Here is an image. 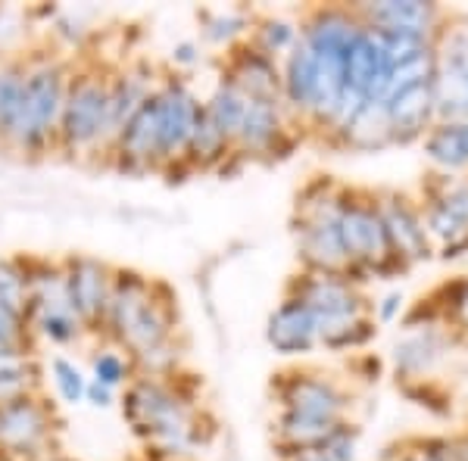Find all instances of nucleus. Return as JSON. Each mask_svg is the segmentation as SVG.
<instances>
[{
    "mask_svg": "<svg viewBox=\"0 0 468 461\" xmlns=\"http://www.w3.org/2000/svg\"><path fill=\"white\" fill-rule=\"evenodd\" d=\"M119 412L132 436L144 445L147 461H197L216 434L213 418L200 405L197 381L176 377H134L119 393Z\"/></svg>",
    "mask_w": 468,
    "mask_h": 461,
    "instance_id": "obj_1",
    "label": "nucleus"
},
{
    "mask_svg": "<svg viewBox=\"0 0 468 461\" xmlns=\"http://www.w3.org/2000/svg\"><path fill=\"white\" fill-rule=\"evenodd\" d=\"M284 297L300 299L313 312L319 324V350L337 355L362 352L378 337L366 287L350 281L346 275L297 271L284 287Z\"/></svg>",
    "mask_w": 468,
    "mask_h": 461,
    "instance_id": "obj_2",
    "label": "nucleus"
},
{
    "mask_svg": "<svg viewBox=\"0 0 468 461\" xmlns=\"http://www.w3.org/2000/svg\"><path fill=\"white\" fill-rule=\"evenodd\" d=\"M72 69L75 59L63 54H50V50L26 54V100H22V116L10 153H19L26 160L57 153L59 119H63Z\"/></svg>",
    "mask_w": 468,
    "mask_h": 461,
    "instance_id": "obj_3",
    "label": "nucleus"
},
{
    "mask_svg": "<svg viewBox=\"0 0 468 461\" xmlns=\"http://www.w3.org/2000/svg\"><path fill=\"white\" fill-rule=\"evenodd\" d=\"M344 184L331 175H315L306 181L293 203V244H297L300 271L322 275H346V253L341 240V206Z\"/></svg>",
    "mask_w": 468,
    "mask_h": 461,
    "instance_id": "obj_4",
    "label": "nucleus"
},
{
    "mask_svg": "<svg viewBox=\"0 0 468 461\" xmlns=\"http://www.w3.org/2000/svg\"><path fill=\"white\" fill-rule=\"evenodd\" d=\"M110 75L112 69L103 63H75L57 134V153L66 160L103 162L107 156Z\"/></svg>",
    "mask_w": 468,
    "mask_h": 461,
    "instance_id": "obj_5",
    "label": "nucleus"
},
{
    "mask_svg": "<svg viewBox=\"0 0 468 461\" xmlns=\"http://www.w3.org/2000/svg\"><path fill=\"white\" fill-rule=\"evenodd\" d=\"M341 240L346 253V278L366 287L368 281H384V278L403 275V266L397 262L390 249L388 231H384L378 203L372 191L346 187L341 206Z\"/></svg>",
    "mask_w": 468,
    "mask_h": 461,
    "instance_id": "obj_6",
    "label": "nucleus"
},
{
    "mask_svg": "<svg viewBox=\"0 0 468 461\" xmlns=\"http://www.w3.org/2000/svg\"><path fill=\"white\" fill-rule=\"evenodd\" d=\"M59 412L44 393L0 408V461H44L57 452Z\"/></svg>",
    "mask_w": 468,
    "mask_h": 461,
    "instance_id": "obj_7",
    "label": "nucleus"
},
{
    "mask_svg": "<svg viewBox=\"0 0 468 461\" xmlns=\"http://www.w3.org/2000/svg\"><path fill=\"white\" fill-rule=\"evenodd\" d=\"M271 393H275L278 412H293L303 418L331 421V424L350 421V390L331 374L315 372V368H291V372L278 374Z\"/></svg>",
    "mask_w": 468,
    "mask_h": 461,
    "instance_id": "obj_8",
    "label": "nucleus"
},
{
    "mask_svg": "<svg viewBox=\"0 0 468 461\" xmlns=\"http://www.w3.org/2000/svg\"><path fill=\"white\" fill-rule=\"evenodd\" d=\"M303 138L300 128L278 100H247L244 119L234 134V160L238 162H275L291 156Z\"/></svg>",
    "mask_w": 468,
    "mask_h": 461,
    "instance_id": "obj_9",
    "label": "nucleus"
},
{
    "mask_svg": "<svg viewBox=\"0 0 468 461\" xmlns=\"http://www.w3.org/2000/svg\"><path fill=\"white\" fill-rule=\"evenodd\" d=\"M154 97L160 112V172H185V150L203 110V97L176 72H163Z\"/></svg>",
    "mask_w": 468,
    "mask_h": 461,
    "instance_id": "obj_10",
    "label": "nucleus"
},
{
    "mask_svg": "<svg viewBox=\"0 0 468 461\" xmlns=\"http://www.w3.org/2000/svg\"><path fill=\"white\" fill-rule=\"evenodd\" d=\"M452 346H463L443 319L403 324V334L390 346V368L403 387L428 383L437 368L447 361Z\"/></svg>",
    "mask_w": 468,
    "mask_h": 461,
    "instance_id": "obj_11",
    "label": "nucleus"
},
{
    "mask_svg": "<svg viewBox=\"0 0 468 461\" xmlns=\"http://www.w3.org/2000/svg\"><path fill=\"white\" fill-rule=\"evenodd\" d=\"M437 122H468V19L452 16L434 41Z\"/></svg>",
    "mask_w": 468,
    "mask_h": 461,
    "instance_id": "obj_12",
    "label": "nucleus"
},
{
    "mask_svg": "<svg viewBox=\"0 0 468 461\" xmlns=\"http://www.w3.org/2000/svg\"><path fill=\"white\" fill-rule=\"evenodd\" d=\"M359 22L372 32L384 35H412L437 41L447 28L452 13L443 10L431 0H366V4H350Z\"/></svg>",
    "mask_w": 468,
    "mask_h": 461,
    "instance_id": "obj_13",
    "label": "nucleus"
},
{
    "mask_svg": "<svg viewBox=\"0 0 468 461\" xmlns=\"http://www.w3.org/2000/svg\"><path fill=\"white\" fill-rule=\"evenodd\" d=\"M375 203H378L384 231H388L390 249H394L399 266L410 271L412 266L431 262L434 249H431V240H428L419 200H412V196H406L399 191H378L375 194Z\"/></svg>",
    "mask_w": 468,
    "mask_h": 461,
    "instance_id": "obj_14",
    "label": "nucleus"
},
{
    "mask_svg": "<svg viewBox=\"0 0 468 461\" xmlns=\"http://www.w3.org/2000/svg\"><path fill=\"white\" fill-rule=\"evenodd\" d=\"M59 262H63L66 290H69V302H72L75 315L81 319L90 337H101L116 268H112L110 262L97 259V256H81V253H72Z\"/></svg>",
    "mask_w": 468,
    "mask_h": 461,
    "instance_id": "obj_15",
    "label": "nucleus"
},
{
    "mask_svg": "<svg viewBox=\"0 0 468 461\" xmlns=\"http://www.w3.org/2000/svg\"><path fill=\"white\" fill-rule=\"evenodd\" d=\"M107 165L125 175H144V172H160V112H156V97L150 94L141 110L125 122L116 134Z\"/></svg>",
    "mask_w": 468,
    "mask_h": 461,
    "instance_id": "obj_16",
    "label": "nucleus"
},
{
    "mask_svg": "<svg viewBox=\"0 0 468 461\" xmlns=\"http://www.w3.org/2000/svg\"><path fill=\"white\" fill-rule=\"evenodd\" d=\"M362 22L350 4H319L300 16V41L315 57H346L350 44L362 32Z\"/></svg>",
    "mask_w": 468,
    "mask_h": 461,
    "instance_id": "obj_17",
    "label": "nucleus"
},
{
    "mask_svg": "<svg viewBox=\"0 0 468 461\" xmlns=\"http://www.w3.org/2000/svg\"><path fill=\"white\" fill-rule=\"evenodd\" d=\"M266 343L282 359H306L319 350V324L300 299L282 297L266 319Z\"/></svg>",
    "mask_w": 468,
    "mask_h": 461,
    "instance_id": "obj_18",
    "label": "nucleus"
},
{
    "mask_svg": "<svg viewBox=\"0 0 468 461\" xmlns=\"http://www.w3.org/2000/svg\"><path fill=\"white\" fill-rule=\"evenodd\" d=\"M384 112H388L394 147H410L421 143L428 131L437 125V107H434V81L412 85L384 97Z\"/></svg>",
    "mask_w": 468,
    "mask_h": 461,
    "instance_id": "obj_19",
    "label": "nucleus"
},
{
    "mask_svg": "<svg viewBox=\"0 0 468 461\" xmlns=\"http://www.w3.org/2000/svg\"><path fill=\"white\" fill-rule=\"evenodd\" d=\"M154 290H156V278H147L134 268H116L101 337L110 340L112 346L122 343V337L128 334V328L134 324V319L144 312V306L150 302V297H154Z\"/></svg>",
    "mask_w": 468,
    "mask_h": 461,
    "instance_id": "obj_20",
    "label": "nucleus"
},
{
    "mask_svg": "<svg viewBox=\"0 0 468 461\" xmlns=\"http://www.w3.org/2000/svg\"><path fill=\"white\" fill-rule=\"evenodd\" d=\"M225 79L244 90L250 100H278L282 103V63L253 47L250 41L231 47L222 59Z\"/></svg>",
    "mask_w": 468,
    "mask_h": 461,
    "instance_id": "obj_21",
    "label": "nucleus"
},
{
    "mask_svg": "<svg viewBox=\"0 0 468 461\" xmlns=\"http://www.w3.org/2000/svg\"><path fill=\"white\" fill-rule=\"evenodd\" d=\"M319 100V59L303 41L282 59V107L306 131V122Z\"/></svg>",
    "mask_w": 468,
    "mask_h": 461,
    "instance_id": "obj_22",
    "label": "nucleus"
},
{
    "mask_svg": "<svg viewBox=\"0 0 468 461\" xmlns=\"http://www.w3.org/2000/svg\"><path fill=\"white\" fill-rule=\"evenodd\" d=\"M178 299L176 290H172L165 281H156V290L150 302L144 306V312L134 319V324L128 328V334L122 337L119 350L134 355V352H144L150 346H160L165 340L178 337Z\"/></svg>",
    "mask_w": 468,
    "mask_h": 461,
    "instance_id": "obj_23",
    "label": "nucleus"
},
{
    "mask_svg": "<svg viewBox=\"0 0 468 461\" xmlns=\"http://www.w3.org/2000/svg\"><path fill=\"white\" fill-rule=\"evenodd\" d=\"M388 75H390V66L381 54L378 37H375V32H368V28H362L344 57L346 90H353L362 100H384Z\"/></svg>",
    "mask_w": 468,
    "mask_h": 461,
    "instance_id": "obj_24",
    "label": "nucleus"
},
{
    "mask_svg": "<svg viewBox=\"0 0 468 461\" xmlns=\"http://www.w3.org/2000/svg\"><path fill=\"white\" fill-rule=\"evenodd\" d=\"M331 147L350 150V153H384L394 147V134H390L388 112L381 100H366L353 112V119L341 131L335 134Z\"/></svg>",
    "mask_w": 468,
    "mask_h": 461,
    "instance_id": "obj_25",
    "label": "nucleus"
},
{
    "mask_svg": "<svg viewBox=\"0 0 468 461\" xmlns=\"http://www.w3.org/2000/svg\"><path fill=\"white\" fill-rule=\"evenodd\" d=\"M421 150L437 175H468V122H437Z\"/></svg>",
    "mask_w": 468,
    "mask_h": 461,
    "instance_id": "obj_26",
    "label": "nucleus"
},
{
    "mask_svg": "<svg viewBox=\"0 0 468 461\" xmlns=\"http://www.w3.org/2000/svg\"><path fill=\"white\" fill-rule=\"evenodd\" d=\"M421 206V218H425V231H428V240H431V249H434V259H443V262H459L468 256V222L456 218L452 213L441 206L434 200H419Z\"/></svg>",
    "mask_w": 468,
    "mask_h": 461,
    "instance_id": "obj_27",
    "label": "nucleus"
},
{
    "mask_svg": "<svg viewBox=\"0 0 468 461\" xmlns=\"http://www.w3.org/2000/svg\"><path fill=\"white\" fill-rule=\"evenodd\" d=\"M231 160H234L231 138L207 116V110H200L197 125H194L191 141H187L185 150V172H216L225 169V162Z\"/></svg>",
    "mask_w": 468,
    "mask_h": 461,
    "instance_id": "obj_28",
    "label": "nucleus"
},
{
    "mask_svg": "<svg viewBox=\"0 0 468 461\" xmlns=\"http://www.w3.org/2000/svg\"><path fill=\"white\" fill-rule=\"evenodd\" d=\"M341 424L303 418V414H293V412H275V421H271V440H275L278 458L293 456V452H303V449H319V445Z\"/></svg>",
    "mask_w": 468,
    "mask_h": 461,
    "instance_id": "obj_29",
    "label": "nucleus"
},
{
    "mask_svg": "<svg viewBox=\"0 0 468 461\" xmlns=\"http://www.w3.org/2000/svg\"><path fill=\"white\" fill-rule=\"evenodd\" d=\"M26 100V57H10L0 63V147L10 150Z\"/></svg>",
    "mask_w": 468,
    "mask_h": 461,
    "instance_id": "obj_30",
    "label": "nucleus"
},
{
    "mask_svg": "<svg viewBox=\"0 0 468 461\" xmlns=\"http://www.w3.org/2000/svg\"><path fill=\"white\" fill-rule=\"evenodd\" d=\"M200 37L216 50H225L229 54L231 47L244 44L250 37L253 28V13L240 10V6H229V10H200Z\"/></svg>",
    "mask_w": 468,
    "mask_h": 461,
    "instance_id": "obj_31",
    "label": "nucleus"
},
{
    "mask_svg": "<svg viewBox=\"0 0 468 461\" xmlns=\"http://www.w3.org/2000/svg\"><path fill=\"white\" fill-rule=\"evenodd\" d=\"M247 41L253 44L260 54H266L271 59L282 63L284 57L291 54L300 44V19L282 16V13H269V16H256L250 37Z\"/></svg>",
    "mask_w": 468,
    "mask_h": 461,
    "instance_id": "obj_32",
    "label": "nucleus"
},
{
    "mask_svg": "<svg viewBox=\"0 0 468 461\" xmlns=\"http://www.w3.org/2000/svg\"><path fill=\"white\" fill-rule=\"evenodd\" d=\"M247 100H250V97L234 85L231 79H225V75H218L213 90L203 97V110H207V116L229 134L231 147H234V134H238V128H240V119H244Z\"/></svg>",
    "mask_w": 468,
    "mask_h": 461,
    "instance_id": "obj_33",
    "label": "nucleus"
},
{
    "mask_svg": "<svg viewBox=\"0 0 468 461\" xmlns=\"http://www.w3.org/2000/svg\"><path fill=\"white\" fill-rule=\"evenodd\" d=\"M428 302L437 309L443 321L452 328V334L459 337V343H468V275L450 278L428 297Z\"/></svg>",
    "mask_w": 468,
    "mask_h": 461,
    "instance_id": "obj_34",
    "label": "nucleus"
},
{
    "mask_svg": "<svg viewBox=\"0 0 468 461\" xmlns=\"http://www.w3.org/2000/svg\"><path fill=\"white\" fill-rule=\"evenodd\" d=\"M185 355H187V346L185 340L172 337L165 340L160 346H150L144 352H134L132 355V365H134V377H176L185 372Z\"/></svg>",
    "mask_w": 468,
    "mask_h": 461,
    "instance_id": "obj_35",
    "label": "nucleus"
},
{
    "mask_svg": "<svg viewBox=\"0 0 468 461\" xmlns=\"http://www.w3.org/2000/svg\"><path fill=\"white\" fill-rule=\"evenodd\" d=\"M88 377L101 387H110L116 393H122L128 383L134 381V365L132 355L122 352L119 346H101V350L90 352V372Z\"/></svg>",
    "mask_w": 468,
    "mask_h": 461,
    "instance_id": "obj_36",
    "label": "nucleus"
},
{
    "mask_svg": "<svg viewBox=\"0 0 468 461\" xmlns=\"http://www.w3.org/2000/svg\"><path fill=\"white\" fill-rule=\"evenodd\" d=\"M44 372H48L50 383H54V393L57 399L63 405H81L85 403V393H88V372L79 365V361H72L69 355H54V359L44 365Z\"/></svg>",
    "mask_w": 468,
    "mask_h": 461,
    "instance_id": "obj_37",
    "label": "nucleus"
},
{
    "mask_svg": "<svg viewBox=\"0 0 468 461\" xmlns=\"http://www.w3.org/2000/svg\"><path fill=\"white\" fill-rule=\"evenodd\" d=\"M421 196L441 203L447 213L468 222V175H437L431 172L421 184Z\"/></svg>",
    "mask_w": 468,
    "mask_h": 461,
    "instance_id": "obj_38",
    "label": "nucleus"
},
{
    "mask_svg": "<svg viewBox=\"0 0 468 461\" xmlns=\"http://www.w3.org/2000/svg\"><path fill=\"white\" fill-rule=\"evenodd\" d=\"M0 302H4V306L19 309V312H26V302H28L26 256H10V259H0Z\"/></svg>",
    "mask_w": 468,
    "mask_h": 461,
    "instance_id": "obj_39",
    "label": "nucleus"
},
{
    "mask_svg": "<svg viewBox=\"0 0 468 461\" xmlns=\"http://www.w3.org/2000/svg\"><path fill=\"white\" fill-rule=\"evenodd\" d=\"M372 32V28H368ZM381 44V54L388 59V66L394 69L399 63H410V59L428 54L434 47V41H425V37H412V35H384V32H375Z\"/></svg>",
    "mask_w": 468,
    "mask_h": 461,
    "instance_id": "obj_40",
    "label": "nucleus"
},
{
    "mask_svg": "<svg viewBox=\"0 0 468 461\" xmlns=\"http://www.w3.org/2000/svg\"><path fill=\"white\" fill-rule=\"evenodd\" d=\"M35 393H44V365L28 368V372L0 374V408L19 403L26 396H35Z\"/></svg>",
    "mask_w": 468,
    "mask_h": 461,
    "instance_id": "obj_41",
    "label": "nucleus"
},
{
    "mask_svg": "<svg viewBox=\"0 0 468 461\" xmlns=\"http://www.w3.org/2000/svg\"><path fill=\"white\" fill-rule=\"evenodd\" d=\"M0 346H37L28 330L26 312L0 302Z\"/></svg>",
    "mask_w": 468,
    "mask_h": 461,
    "instance_id": "obj_42",
    "label": "nucleus"
},
{
    "mask_svg": "<svg viewBox=\"0 0 468 461\" xmlns=\"http://www.w3.org/2000/svg\"><path fill=\"white\" fill-rule=\"evenodd\" d=\"M41 355L37 346H0V374L28 372V368H41Z\"/></svg>",
    "mask_w": 468,
    "mask_h": 461,
    "instance_id": "obj_43",
    "label": "nucleus"
},
{
    "mask_svg": "<svg viewBox=\"0 0 468 461\" xmlns=\"http://www.w3.org/2000/svg\"><path fill=\"white\" fill-rule=\"evenodd\" d=\"M403 315H406V297H403V290H390V293H384L381 299L372 302V319H375V324L403 321Z\"/></svg>",
    "mask_w": 468,
    "mask_h": 461,
    "instance_id": "obj_44",
    "label": "nucleus"
},
{
    "mask_svg": "<svg viewBox=\"0 0 468 461\" xmlns=\"http://www.w3.org/2000/svg\"><path fill=\"white\" fill-rule=\"evenodd\" d=\"M169 59H172V69H176V75L191 72L203 63V47L197 41H178L176 47H172Z\"/></svg>",
    "mask_w": 468,
    "mask_h": 461,
    "instance_id": "obj_45",
    "label": "nucleus"
},
{
    "mask_svg": "<svg viewBox=\"0 0 468 461\" xmlns=\"http://www.w3.org/2000/svg\"><path fill=\"white\" fill-rule=\"evenodd\" d=\"M85 403L90 408H101V412H107V408L119 405V393L110 390V387H101V383L88 381V393H85Z\"/></svg>",
    "mask_w": 468,
    "mask_h": 461,
    "instance_id": "obj_46",
    "label": "nucleus"
},
{
    "mask_svg": "<svg viewBox=\"0 0 468 461\" xmlns=\"http://www.w3.org/2000/svg\"><path fill=\"white\" fill-rule=\"evenodd\" d=\"M390 461H431L421 452V445H419V440H410V443H403L399 449L390 456Z\"/></svg>",
    "mask_w": 468,
    "mask_h": 461,
    "instance_id": "obj_47",
    "label": "nucleus"
},
{
    "mask_svg": "<svg viewBox=\"0 0 468 461\" xmlns=\"http://www.w3.org/2000/svg\"><path fill=\"white\" fill-rule=\"evenodd\" d=\"M282 461H335V458H328L322 449H303V452H293V456H284Z\"/></svg>",
    "mask_w": 468,
    "mask_h": 461,
    "instance_id": "obj_48",
    "label": "nucleus"
},
{
    "mask_svg": "<svg viewBox=\"0 0 468 461\" xmlns=\"http://www.w3.org/2000/svg\"><path fill=\"white\" fill-rule=\"evenodd\" d=\"M456 445H459V458L468 461V430H465V434H459V436H456Z\"/></svg>",
    "mask_w": 468,
    "mask_h": 461,
    "instance_id": "obj_49",
    "label": "nucleus"
},
{
    "mask_svg": "<svg viewBox=\"0 0 468 461\" xmlns=\"http://www.w3.org/2000/svg\"><path fill=\"white\" fill-rule=\"evenodd\" d=\"M44 461H75V458H69V456H59V452H54V456H48Z\"/></svg>",
    "mask_w": 468,
    "mask_h": 461,
    "instance_id": "obj_50",
    "label": "nucleus"
},
{
    "mask_svg": "<svg viewBox=\"0 0 468 461\" xmlns=\"http://www.w3.org/2000/svg\"><path fill=\"white\" fill-rule=\"evenodd\" d=\"M6 16V10H4V6H0V19H4Z\"/></svg>",
    "mask_w": 468,
    "mask_h": 461,
    "instance_id": "obj_51",
    "label": "nucleus"
}]
</instances>
